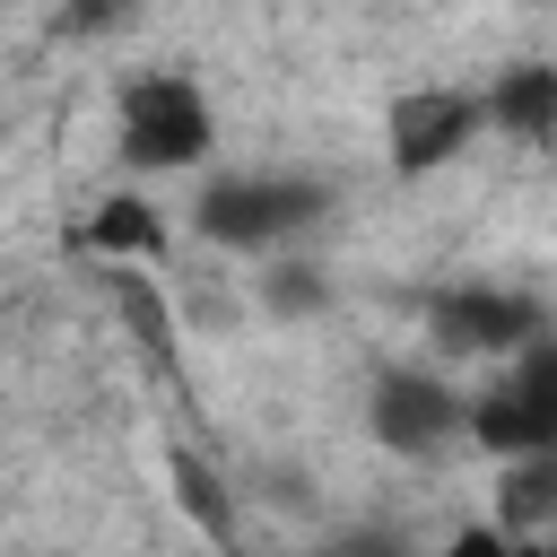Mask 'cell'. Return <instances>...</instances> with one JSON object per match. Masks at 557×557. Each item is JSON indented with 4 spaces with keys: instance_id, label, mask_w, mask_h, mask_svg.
<instances>
[{
    "instance_id": "cell-1",
    "label": "cell",
    "mask_w": 557,
    "mask_h": 557,
    "mask_svg": "<svg viewBox=\"0 0 557 557\" xmlns=\"http://www.w3.org/2000/svg\"><path fill=\"white\" fill-rule=\"evenodd\" d=\"M322 209H331V191H322L313 174L252 165V174H209L200 200H191V226H200V244H218V252L270 261V252H296V235H313Z\"/></svg>"
},
{
    "instance_id": "cell-2",
    "label": "cell",
    "mask_w": 557,
    "mask_h": 557,
    "mask_svg": "<svg viewBox=\"0 0 557 557\" xmlns=\"http://www.w3.org/2000/svg\"><path fill=\"white\" fill-rule=\"evenodd\" d=\"M209 139H218V113H209V96H200L191 70H139V78H122V96H113V157L139 183L148 174H191L209 157Z\"/></svg>"
},
{
    "instance_id": "cell-3",
    "label": "cell",
    "mask_w": 557,
    "mask_h": 557,
    "mask_svg": "<svg viewBox=\"0 0 557 557\" xmlns=\"http://www.w3.org/2000/svg\"><path fill=\"white\" fill-rule=\"evenodd\" d=\"M470 444H487L496 461L557 453V339L548 331L513 348L505 366H487V383L470 392Z\"/></svg>"
},
{
    "instance_id": "cell-4",
    "label": "cell",
    "mask_w": 557,
    "mask_h": 557,
    "mask_svg": "<svg viewBox=\"0 0 557 557\" xmlns=\"http://www.w3.org/2000/svg\"><path fill=\"white\" fill-rule=\"evenodd\" d=\"M366 435L383 453H409V461H435L444 444L470 435V392H453L435 366H383L366 383Z\"/></svg>"
},
{
    "instance_id": "cell-5",
    "label": "cell",
    "mask_w": 557,
    "mask_h": 557,
    "mask_svg": "<svg viewBox=\"0 0 557 557\" xmlns=\"http://www.w3.org/2000/svg\"><path fill=\"white\" fill-rule=\"evenodd\" d=\"M540 322H548L540 296L496 287V278H453V287L426 296V339H435L444 357H479V366H505L513 348H531Z\"/></svg>"
},
{
    "instance_id": "cell-6",
    "label": "cell",
    "mask_w": 557,
    "mask_h": 557,
    "mask_svg": "<svg viewBox=\"0 0 557 557\" xmlns=\"http://www.w3.org/2000/svg\"><path fill=\"white\" fill-rule=\"evenodd\" d=\"M487 131V104H479V87H409V96H392V113H383V165L392 174H444L470 139Z\"/></svg>"
},
{
    "instance_id": "cell-7",
    "label": "cell",
    "mask_w": 557,
    "mask_h": 557,
    "mask_svg": "<svg viewBox=\"0 0 557 557\" xmlns=\"http://www.w3.org/2000/svg\"><path fill=\"white\" fill-rule=\"evenodd\" d=\"M487 131L513 139V148H557V61H505L487 87Z\"/></svg>"
},
{
    "instance_id": "cell-8",
    "label": "cell",
    "mask_w": 557,
    "mask_h": 557,
    "mask_svg": "<svg viewBox=\"0 0 557 557\" xmlns=\"http://www.w3.org/2000/svg\"><path fill=\"white\" fill-rule=\"evenodd\" d=\"M78 244H87L96 261H113V270H148V261H165L174 226H165V209H157L148 191H104V200L87 209Z\"/></svg>"
},
{
    "instance_id": "cell-9",
    "label": "cell",
    "mask_w": 557,
    "mask_h": 557,
    "mask_svg": "<svg viewBox=\"0 0 557 557\" xmlns=\"http://www.w3.org/2000/svg\"><path fill=\"white\" fill-rule=\"evenodd\" d=\"M557 522V453H522L505 461V487H496V531H548Z\"/></svg>"
},
{
    "instance_id": "cell-10",
    "label": "cell",
    "mask_w": 557,
    "mask_h": 557,
    "mask_svg": "<svg viewBox=\"0 0 557 557\" xmlns=\"http://www.w3.org/2000/svg\"><path fill=\"white\" fill-rule=\"evenodd\" d=\"M252 296H261V313L305 322V313H322V305H331V278H322L313 261H296V252H270V261H261V278H252Z\"/></svg>"
},
{
    "instance_id": "cell-11",
    "label": "cell",
    "mask_w": 557,
    "mask_h": 557,
    "mask_svg": "<svg viewBox=\"0 0 557 557\" xmlns=\"http://www.w3.org/2000/svg\"><path fill=\"white\" fill-rule=\"evenodd\" d=\"M174 496H183V513L226 548L235 540V505H226V487H218V470H200V453H174Z\"/></svg>"
},
{
    "instance_id": "cell-12",
    "label": "cell",
    "mask_w": 557,
    "mask_h": 557,
    "mask_svg": "<svg viewBox=\"0 0 557 557\" xmlns=\"http://www.w3.org/2000/svg\"><path fill=\"white\" fill-rule=\"evenodd\" d=\"M139 9H148V0H61V35L96 44V35H122Z\"/></svg>"
},
{
    "instance_id": "cell-13",
    "label": "cell",
    "mask_w": 557,
    "mask_h": 557,
    "mask_svg": "<svg viewBox=\"0 0 557 557\" xmlns=\"http://www.w3.org/2000/svg\"><path fill=\"white\" fill-rule=\"evenodd\" d=\"M331 557H400V548H392V540H383V531H348V540H339V548H331Z\"/></svg>"
}]
</instances>
